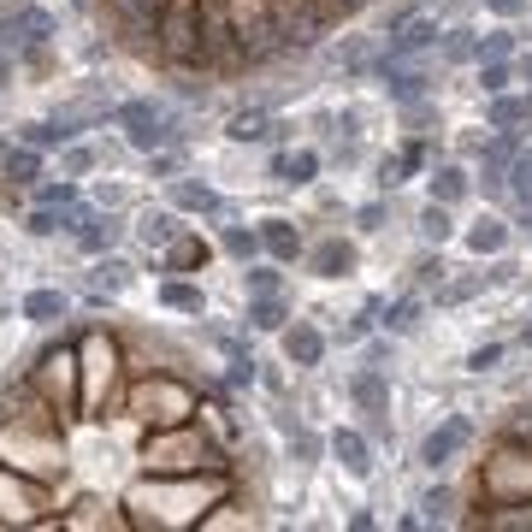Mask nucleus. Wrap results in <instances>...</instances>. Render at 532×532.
I'll return each instance as SVG.
<instances>
[{"mask_svg":"<svg viewBox=\"0 0 532 532\" xmlns=\"http://www.w3.org/2000/svg\"><path fill=\"white\" fill-rule=\"evenodd\" d=\"M172 207L178 213H207V219H225V201L213 184H196V178H178L172 184Z\"/></svg>","mask_w":532,"mask_h":532,"instance_id":"obj_13","label":"nucleus"},{"mask_svg":"<svg viewBox=\"0 0 532 532\" xmlns=\"http://www.w3.org/2000/svg\"><path fill=\"white\" fill-rule=\"evenodd\" d=\"M24 142L30 148H60V142H71V131L60 119H36V125H24Z\"/></svg>","mask_w":532,"mask_h":532,"instance_id":"obj_35","label":"nucleus"},{"mask_svg":"<svg viewBox=\"0 0 532 532\" xmlns=\"http://www.w3.org/2000/svg\"><path fill=\"white\" fill-rule=\"evenodd\" d=\"M521 71H527V83H532V54H527V66H521Z\"/></svg>","mask_w":532,"mask_h":532,"instance_id":"obj_53","label":"nucleus"},{"mask_svg":"<svg viewBox=\"0 0 532 532\" xmlns=\"http://www.w3.org/2000/svg\"><path fill=\"white\" fill-rule=\"evenodd\" d=\"M113 119L125 125L131 148H142V154H154V148H166V142H172V113H166V107H154V101H125Z\"/></svg>","mask_w":532,"mask_h":532,"instance_id":"obj_6","label":"nucleus"},{"mask_svg":"<svg viewBox=\"0 0 532 532\" xmlns=\"http://www.w3.org/2000/svg\"><path fill=\"white\" fill-rule=\"evenodd\" d=\"M18 314H24V320H36V326H54V320H66V314H71V296H66V290H30Z\"/></svg>","mask_w":532,"mask_h":532,"instance_id":"obj_16","label":"nucleus"},{"mask_svg":"<svg viewBox=\"0 0 532 532\" xmlns=\"http://www.w3.org/2000/svg\"><path fill=\"white\" fill-rule=\"evenodd\" d=\"M438 42H444V24H438V18H408L402 30H391L385 60H414V54H426V48H438Z\"/></svg>","mask_w":532,"mask_h":532,"instance_id":"obj_9","label":"nucleus"},{"mask_svg":"<svg viewBox=\"0 0 532 532\" xmlns=\"http://www.w3.org/2000/svg\"><path fill=\"white\" fill-rule=\"evenodd\" d=\"M142 456H148V467H160V473H207V467H231V456H225V444L201 426V420H190V426H160V432H148V444H142Z\"/></svg>","mask_w":532,"mask_h":532,"instance_id":"obj_2","label":"nucleus"},{"mask_svg":"<svg viewBox=\"0 0 532 532\" xmlns=\"http://www.w3.org/2000/svg\"><path fill=\"white\" fill-rule=\"evenodd\" d=\"M479 290H485V278H456V284H444V290H438V302H444V308H456V302L479 296Z\"/></svg>","mask_w":532,"mask_h":532,"instance_id":"obj_39","label":"nucleus"},{"mask_svg":"<svg viewBox=\"0 0 532 532\" xmlns=\"http://www.w3.org/2000/svg\"><path fill=\"white\" fill-rule=\"evenodd\" d=\"M527 6H532V0H485V12H491V18H503V24H509V18H521Z\"/></svg>","mask_w":532,"mask_h":532,"instance_id":"obj_47","label":"nucleus"},{"mask_svg":"<svg viewBox=\"0 0 532 532\" xmlns=\"http://www.w3.org/2000/svg\"><path fill=\"white\" fill-rule=\"evenodd\" d=\"M119 231H125V225H119L113 213H95V207H83V219H77V231H71V237H77V249H83V255H107Z\"/></svg>","mask_w":532,"mask_h":532,"instance_id":"obj_12","label":"nucleus"},{"mask_svg":"<svg viewBox=\"0 0 532 532\" xmlns=\"http://www.w3.org/2000/svg\"><path fill=\"white\" fill-rule=\"evenodd\" d=\"M243 284H249V296H278V261H249V272H243Z\"/></svg>","mask_w":532,"mask_h":532,"instance_id":"obj_32","label":"nucleus"},{"mask_svg":"<svg viewBox=\"0 0 532 532\" xmlns=\"http://www.w3.org/2000/svg\"><path fill=\"white\" fill-rule=\"evenodd\" d=\"M89 284H95V296H119V290H131V266L119 261V255H101Z\"/></svg>","mask_w":532,"mask_h":532,"instance_id":"obj_24","label":"nucleus"},{"mask_svg":"<svg viewBox=\"0 0 532 532\" xmlns=\"http://www.w3.org/2000/svg\"><path fill=\"white\" fill-rule=\"evenodd\" d=\"M89 166H95V154H89V148H66V154H60V172H66V178H83Z\"/></svg>","mask_w":532,"mask_h":532,"instance_id":"obj_43","label":"nucleus"},{"mask_svg":"<svg viewBox=\"0 0 532 532\" xmlns=\"http://www.w3.org/2000/svg\"><path fill=\"white\" fill-rule=\"evenodd\" d=\"M255 332H284V320H290V308L278 302V296H249V314H243Z\"/></svg>","mask_w":532,"mask_h":532,"instance_id":"obj_25","label":"nucleus"},{"mask_svg":"<svg viewBox=\"0 0 532 532\" xmlns=\"http://www.w3.org/2000/svg\"><path fill=\"white\" fill-rule=\"evenodd\" d=\"M349 527H355V532H373L379 521H373V509H355V515H349Z\"/></svg>","mask_w":532,"mask_h":532,"instance_id":"obj_50","label":"nucleus"},{"mask_svg":"<svg viewBox=\"0 0 532 532\" xmlns=\"http://www.w3.org/2000/svg\"><path fill=\"white\" fill-rule=\"evenodd\" d=\"M521 343H527V349H532V320H527V326H521Z\"/></svg>","mask_w":532,"mask_h":532,"instance_id":"obj_52","label":"nucleus"},{"mask_svg":"<svg viewBox=\"0 0 532 532\" xmlns=\"http://www.w3.org/2000/svg\"><path fill=\"white\" fill-rule=\"evenodd\" d=\"M426 184H432V201L456 207V201L467 196V184H473V178H467L462 166H432V178H426Z\"/></svg>","mask_w":532,"mask_h":532,"instance_id":"obj_23","label":"nucleus"},{"mask_svg":"<svg viewBox=\"0 0 532 532\" xmlns=\"http://www.w3.org/2000/svg\"><path fill=\"white\" fill-rule=\"evenodd\" d=\"M225 136H231V142H266V136H272V119H266V113H237V119L225 125Z\"/></svg>","mask_w":532,"mask_h":532,"instance_id":"obj_31","label":"nucleus"},{"mask_svg":"<svg viewBox=\"0 0 532 532\" xmlns=\"http://www.w3.org/2000/svg\"><path fill=\"white\" fill-rule=\"evenodd\" d=\"M420 326V296H402V302H385V332H414Z\"/></svg>","mask_w":532,"mask_h":532,"instance_id":"obj_30","label":"nucleus"},{"mask_svg":"<svg viewBox=\"0 0 532 532\" xmlns=\"http://www.w3.org/2000/svg\"><path fill=\"white\" fill-rule=\"evenodd\" d=\"M136 237H142L148 249H166V243L178 237V219H172V213H142V219H136Z\"/></svg>","mask_w":532,"mask_h":532,"instance_id":"obj_29","label":"nucleus"},{"mask_svg":"<svg viewBox=\"0 0 532 532\" xmlns=\"http://www.w3.org/2000/svg\"><path fill=\"white\" fill-rule=\"evenodd\" d=\"M225 385H237V391H243V385H255V361H249V355H231V373H225Z\"/></svg>","mask_w":532,"mask_h":532,"instance_id":"obj_45","label":"nucleus"},{"mask_svg":"<svg viewBox=\"0 0 532 532\" xmlns=\"http://www.w3.org/2000/svg\"><path fill=\"white\" fill-rule=\"evenodd\" d=\"M77 337H83V326H71L60 343H48L36 355V367H30V379L48 391V402L60 414H77L83 408V355H77Z\"/></svg>","mask_w":532,"mask_h":532,"instance_id":"obj_3","label":"nucleus"},{"mask_svg":"<svg viewBox=\"0 0 532 532\" xmlns=\"http://www.w3.org/2000/svg\"><path fill=\"white\" fill-rule=\"evenodd\" d=\"M527 119V101H515V95H491V107H485V125L491 131H515Z\"/></svg>","mask_w":532,"mask_h":532,"instance_id":"obj_28","label":"nucleus"},{"mask_svg":"<svg viewBox=\"0 0 532 532\" xmlns=\"http://www.w3.org/2000/svg\"><path fill=\"white\" fill-rule=\"evenodd\" d=\"M503 243H509V225H503V219L485 213V219L467 225V249H473V255H503Z\"/></svg>","mask_w":532,"mask_h":532,"instance_id":"obj_21","label":"nucleus"},{"mask_svg":"<svg viewBox=\"0 0 532 532\" xmlns=\"http://www.w3.org/2000/svg\"><path fill=\"white\" fill-rule=\"evenodd\" d=\"M385 219H391V207H385V201H367V207H355V225H361V231H379Z\"/></svg>","mask_w":532,"mask_h":532,"instance_id":"obj_44","label":"nucleus"},{"mask_svg":"<svg viewBox=\"0 0 532 532\" xmlns=\"http://www.w3.org/2000/svg\"><path fill=\"white\" fill-rule=\"evenodd\" d=\"M219 249L231 255V261H255L261 255V231H249V225H225V237H219Z\"/></svg>","mask_w":532,"mask_h":532,"instance_id":"obj_27","label":"nucleus"},{"mask_svg":"<svg viewBox=\"0 0 532 532\" xmlns=\"http://www.w3.org/2000/svg\"><path fill=\"white\" fill-rule=\"evenodd\" d=\"M48 479L18 462H0V527H48Z\"/></svg>","mask_w":532,"mask_h":532,"instance_id":"obj_4","label":"nucleus"},{"mask_svg":"<svg viewBox=\"0 0 532 532\" xmlns=\"http://www.w3.org/2000/svg\"><path fill=\"white\" fill-rule=\"evenodd\" d=\"M326 450H332L337 462H343V473H355V479H367V473H373V444H367L355 426H337L332 438H326Z\"/></svg>","mask_w":532,"mask_h":532,"instance_id":"obj_11","label":"nucleus"},{"mask_svg":"<svg viewBox=\"0 0 532 532\" xmlns=\"http://www.w3.org/2000/svg\"><path fill=\"white\" fill-rule=\"evenodd\" d=\"M420 521H426V527H444V521H456V491H450V485H432V491L420 497Z\"/></svg>","mask_w":532,"mask_h":532,"instance_id":"obj_26","label":"nucleus"},{"mask_svg":"<svg viewBox=\"0 0 532 532\" xmlns=\"http://www.w3.org/2000/svg\"><path fill=\"white\" fill-rule=\"evenodd\" d=\"M509 190L515 196H532V154H515L509 160Z\"/></svg>","mask_w":532,"mask_h":532,"instance_id":"obj_40","label":"nucleus"},{"mask_svg":"<svg viewBox=\"0 0 532 532\" xmlns=\"http://www.w3.org/2000/svg\"><path fill=\"white\" fill-rule=\"evenodd\" d=\"M379 77H385V95L397 101V107H420L426 101V83H432V71L408 66V60H379Z\"/></svg>","mask_w":532,"mask_h":532,"instance_id":"obj_8","label":"nucleus"},{"mask_svg":"<svg viewBox=\"0 0 532 532\" xmlns=\"http://www.w3.org/2000/svg\"><path fill=\"white\" fill-rule=\"evenodd\" d=\"M420 237H426V243H444V237H450V207H444V201H426V207H420Z\"/></svg>","mask_w":532,"mask_h":532,"instance_id":"obj_33","label":"nucleus"},{"mask_svg":"<svg viewBox=\"0 0 532 532\" xmlns=\"http://www.w3.org/2000/svg\"><path fill=\"white\" fill-rule=\"evenodd\" d=\"M349 402H355L361 414H385V408H391V385H385V373H379V367L355 373V379H349Z\"/></svg>","mask_w":532,"mask_h":532,"instance_id":"obj_14","label":"nucleus"},{"mask_svg":"<svg viewBox=\"0 0 532 532\" xmlns=\"http://www.w3.org/2000/svg\"><path fill=\"white\" fill-rule=\"evenodd\" d=\"M148 160H154V178H172V172H178V166H184V160H178V154H172V148H154V154H148Z\"/></svg>","mask_w":532,"mask_h":532,"instance_id":"obj_48","label":"nucleus"},{"mask_svg":"<svg viewBox=\"0 0 532 532\" xmlns=\"http://www.w3.org/2000/svg\"><path fill=\"white\" fill-rule=\"evenodd\" d=\"M0 172H6L12 184H42V148H30V142L6 148V154H0Z\"/></svg>","mask_w":532,"mask_h":532,"instance_id":"obj_18","label":"nucleus"},{"mask_svg":"<svg viewBox=\"0 0 532 532\" xmlns=\"http://www.w3.org/2000/svg\"><path fill=\"white\" fill-rule=\"evenodd\" d=\"M444 60H450V66L479 60V36H473V30H444Z\"/></svg>","mask_w":532,"mask_h":532,"instance_id":"obj_34","label":"nucleus"},{"mask_svg":"<svg viewBox=\"0 0 532 532\" xmlns=\"http://www.w3.org/2000/svg\"><path fill=\"white\" fill-rule=\"evenodd\" d=\"M497 361H503V343H479V349L467 355V373H491Z\"/></svg>","mask_w":532,"mask_h":532,"instance_id":"obj_42","label":"nucleus"},{"mask_svg":"<svg viewBox=\"0 0 532 532\" xmlns=\"http://www.w3.org/2000/svg\"><path fill=\"white\" fill-rule=\"evenodd\" d=\"M479 497H485V503L532 497V450H521L515 438H503V444L491 450V462L479 467Z\"/></svg>","mask_w":532,"mask_h":532,"instance_id":"obj_5","label":"nucleus"},{"mask_svg":"<svg viewBox=\"0 0 532 532\" xmlns=\"http://www.w3.org/2000/svg\"><path fill=\"white\" fill-rule=\"evenodd\" d=\"M272 172H278L284 184H296V190H302V184H314V178H320V154H314V148H296V154H272Z\"/></svg>","mask_w":532,"mask_h":532,"instance_id":"obj_19","label":"nucleus"},{"mask_svg":"<svg viewBox=\"0 0 532 532\" xmlns=\"http://www.w3.org/2000/svg\"><path fill=\"white\" fill-rule=\"evenodd\" d=\"M261 249L272 255V261H296V255H302V231H296L290 219H266L261 225Z\"/></svg>","mask_w":532,"mask_h":532,"instance_id":"obj_17","label":"nucleus"},{"mask_svg":"<svg viewBox=\"0 0 532 532\" xmlns=\"http://www.w3.org/2000/svg\"><path fill=\"white\" fill-rule=\"evenodd\" d=\"M515 54V30H491L479 36V60H509Z\"/></svg>","mask_w":532,"mask_h":532,"instance_id":"obj_38","label":"nucleus"},{"mask_svg":"<svg viewBox=\"0 0 532 532\" xmlns=\"http://www.w3.org/2000/svg\"><path fill=\"white\" fill-rule=\"evenodd\" d=\"M6 77H12V60H6V54H0V83H6Z\"/></svg>","mask_w":532,"mask_h":532,"instance_id":"obj_51","label":"nucleus"},{"mask_svg":"<svg viewBox=\"0 0 532 532\" xmlns=\"http://www.w3.org/2000/svg\"><path fill=\"white\" fill-rule=\"evenodd\" d=\"M467 444H473V420H467V414H450L444 426H432V432H426V444H420V462L438 473V467L456 462Z\"/></svg>","mask_w":532,"mask_h":532,"instance_id":"obj_7","label":"nucleus"},{"mask_svg":"<svg viewBox=\"0 0 532 532\" xmlns=\"http://www.w3.org/2000/svg\"><path fill=\"white\" fill-rule=\"evenodd\" d=\"M503 438H515L521 450H532V408H515V414H509V426H503Z\"/></svg>","mask_w":532,"mask_h":532,"instance_id":"obj_41","label":"nucleus"},{"mask_svg":"<svg viewBox=\"0 0 532 532\" xmlns=\"http://www.w3.org/2000/svg\"><path fill=\"white\" fill-rule=\"evenodd\" d=\"M131 414L136 420H148V432H160V426H190L201 414V391L184 379V373H166V367H142L131 379Z\"/></svg>","mask_w":532,"mask_h":532,"instance_id":"obj_1","label":"nucleus"},{"mask_svg":"<svg viewBox=\"0 0 532 532\" xmlns=\"http://www.w3.org/2000/svg\"><path fill=\"white\" fill-rule=\"evenodd\" d=\"M77 201V184L71 178H42L36 184V207H71Z\"/></svg>","mask_w":532,"mask_h":532,"instance_id":"obj_37","label":"nucleus"},{"mask_svg":"<svg viewBox=\"0 0 532 532\" xmlns=\"http://www.w3.org/2000/svg\"><path fill=\"white\" fill-rule=\"evenodd\" d=\"M207 243L201 237H190V231H178L172 243H166V261H160V272H196V266H207Z\"/></svg>","mask_w":532,"mask_h":532,"instance_id":"obj_15","label":"nucleus"},{"mask_svg":"<svg viewBox=\"0 0 532 532\" xmlns=\"http://www.w3.org/2000/svg\"><path fill=\"white\" fill-rule=\"evenodd\" d=\"M367 320H373V308H367L361 320H343V326H337V337H343V343H361V337H367Z\"/></svg>","mask_w":532,"mask_h":532,"instance_id":"obj_49","label":"nucleus"},{"mask_svg":"<svg viewBox=\"0 0 532 532\" xmlns=\"http://www.w3.org/2000/svg\"><path fill=\"white\" fill-rule=\"evenodd\" d=\"M160 302H166L172 314H201V308H207L201 284H190V278H166V284H160Z\"/></svg>","mask_w":532,"mask_h":532,"instance_id":"obj_22","label":"nucleus"},{"mask_svg":"<svg viewBox=\"0 0 532 532\" xmlns=\"http://www.w3.org/2000/svg\"><path fill=\"white\" fill-rule=\"evenodd\" d=\"M308 261H314V272H320V278H343V272H355V243H343V237H326V243L308 255Z\"/></svg>","mask_w":532,"mask_h":532,"instance_id":"obj_20","label":"nucleus"},{"mask_svg":"<svg viewBox=\"0 0 532 532\" xmlns=\"http://www.w3.org/2000/svg\"><path fill=\"white\" fill-rule=\"evenodd\" d=\"M509 83H515L509 60H479V89L485 95H509Z\"/></svg>","mask_w":532,"mask_h":532,"instance_id":"obj_36","label":"nucleus"},{"mask_svg":"<svg viewBox=\"0 0 532 532\" xmlns=\"http://www.w3.org/2000/svg\"><path fill=\"white\" fill-rule=\"evenodd\" d=\"M397 160H402V178H408V172H420V166H426V142H420V136H414V142H408V148H402Z\"/></svg>","mask_w":532,"mask_h":532,"instance_id":"obj_46","label":"nucleus"},{"mask_svg":"<svg viewBox=\"0 0 532 532\" xmlns=\"http://www.w3.org/2000/svg\"><path fill=\"white\" fill-rule=\"evenodd\" d=\"M284 361H290V367H320V361H326V332L308 326V320L284 326Z\"/></svg>","mask_w":532,"mask_h":532,"instance_id":"obj_10","label":"nucleus"}]
</instances>
